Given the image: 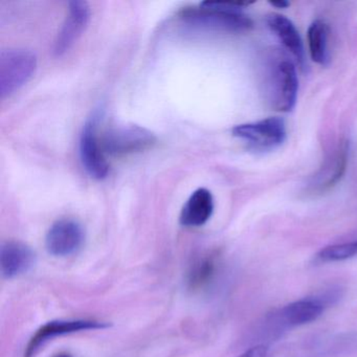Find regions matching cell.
<instances>
[{
  "label": "cell",
  "instance_id": "obj_1",
  "mask_svg": "<svg viewBox=\"0 0 357 357\" xmlns=\"http://www.w3.org/2000/svg\"><path fill=\"white\" fill-rule=\"evenodd\" d=\"M340 296L338 290H327L271 311L260 319L254 329L256 346H267V344L280 340L294 328L317 321L330 306L337 302Z\"/></svg>",
  "mask_w": 357,
  "mask_h": 357
},
{
  "label": "cell",
  "instance_id": "obj_2",
  "mask_svg": "<svg viewBox=\"0 0 357 357\" xmlns=\"http://www.w3.org/2000/svg\"><path fill=\"white\" fill-rule=\"evenodd\" d=\"M254 3L248 1H204L198 7L187 8L181 13L185 24L206 30L227 33H245L254 24L243 12Z\"/></svg>",
  "mask_w": 357,
  "mask_h": 357
},
{
  "label": "cell",
  "instance_id": "obj_3",
  "mask_svg": "<svg viewBox=\"0 0 357 357\" xmlns=\"http://www.w3.org/2000/svg\"><path fill=\"white\" fill-rule=\"evenodd\" d=\"M264 95L269 105L281 112H289L298 99V79L296 64L282 54H271L264 66Z\"/></svg>",
  "mask_w": 357,
  "mask_h": 357
},
{
  "label": "cell",
  "instance_id": "obj_4",
  "mask_svg": "<svg viewBox=\"0 0 357 357\" xmlns=\"http://www.w3.org/2000/svg\"><path fill=\"white\" fill-rule=\"evenodd\" d=\"M38 60L28 50H3L0 53V96L7 99L34 76Z\"/></svg>",
  "mask_w": 357,
  "mask_h": 357
},
{
  "label": "cell",
  "instance_id": "obj_5",
  "mask_svg": "<svg viewBox=\"0 0 357 357\" xmlns=\"http://www.w3.org/2000/svg\"><path fill=\"white\" fill-rule=\"evenodd\" d=\"M101 141L106 154L125 156L153 147L156 137L139 125L124 124L108 128L102 135Z\"/></svg>",
  "mask_w": 357,
  "mask_h": 357
},
{
  "label": "cell",
  "instance_id": "obj_6",
  "mask_svg": "<svg viewBox=\"0 0 357 357\" xmlns=\"http://www.w3.org/2000/svg\"><path fill=\"white\" fill-rule=\"evenodd\" d=\"M100 112H96L85 122L81 132L79 152L81 162L89 176L102 181L109 172V165L99 137Z\"/></svg>",
  "mask_w": 357,
  "mask_h": 357
},
{
  "label": "cell",
  "instance_id": "obj_7",
  "mask_svg": "<svg viewBox=\"0 0 357 357\" xmlns=\"http://www.w3.org/2000/svg\"><path fill=\"white\" fill-rule=\"evenodd\" d=\"M231 133L246 142L252 149L262 152L280 147L287 135L285 122L280 118H267L258 122L237 125Z\"/></svg>",
  "mask_w": 357,
  "mask_h": 357
},
{
  "label": "cell",
  "instance_id": "obj_8",
  "mask_svg": "<svg viewBox=\"0 0 357 357\" xmlns=\"http://www.w3.org/2000/svg\"><path fill=\"white\" fill-rule=\"evenodd\" d=\"M107 321L91 319H55L41 326L26 344L24 357H34L47 342L61 336L89 330L106 329Z\"/></svg>",
  "mask_w": 357,
  "mask_h": 357
},
{
  "label": "cell",
  "instance_id": "obj_9",
  "mask_svg": "<svg viewBox=\"0 0 357 357\" xmlns=\"http://www.w3.org/2000/svg\"><path fill=\"white\" fill-rule=\"evenodd\" d=\"M84 241V229L78 221L60 219L50 227L45 237V248L52 256L68 257L78 252Z\"/></svg>",
  "mask_w": 357,
  "mask_h": 357
},
{
  "label": "cell",
  "instance_id": "obj_10",
  "mask_svg": "<svg viewBox=\"0 0 357 357\" xmlns=\"http://www.w3.org/2000/svg\"><path fill=\"white\" fill-rule=\"evenodd\" d=\"M91 8L86 1L73 0L68 3V14L54 43V54L61 57L79 40L89 26Z\"/></svg>",
  "mask_w": 357,
  "mask_h": 357
},
{
  "label": "cell",
  "instance_id": "obj_11",
  "mask_svg": "<svg viewBox=\"0 0 357 357\" xmlns=\"http://www.w3.org/2000/svg\"><path fill=\"white\" fill-rule=\"evenodd\" d=\"M36 263L34 250L20 241H8L0 248V271L5 279H14L30 271Z\"/></svg>",
  "mask_w": 357,
  "mask_h": 357
},
{
  "label": "cell",
  "instance_id": "obj_12",
  "mask_svg": "<svg viewBox=\"0 0 357 357\" xmlns=\"http://www.w3.org/2000/svg\"><path fill=\"white\" fill-rule=\"evenodd\" d=\"M348 160L349 142H340L331 158L313 177L310 183L311 191L321 193L333 188L346 172Z\"/></svg>",
  "mask_w": 357,
  "mask_h": 357
},
{
  "label": "cell",
  "instance_id": "obj_13",
  "mask_svg": "<svg viewBox=\"0 0 357 357\" xmlns=\"http://www.w3.org/2000/svg\"><path fill=\"white\" fill-rule=\"evenodd\" d=\"M214 213V198L206 188H199L190 196L179 216V222L185 227H199L206 225Z\"/></svg>",
  "mask_w": 357,
  "mask_h": 357
},
{
  "label": "cell",
  "instance_id": "obj_14",
  "mask_svg": "<svg viewBox=\"0 0 357 357\" xmlns=\"http://www.w3.org/2000/svg\"><path fill=\"white\" fill-rule=\"evenodd\" d=\"M267 26L275 33L288 52L296 58L301 68H305V51L298 29L291 20L280 14L267 16Z\"/></svg>",
  "mask_w": 357,
  "mask_h": 357
},
{
  "label": "cell",
  "instance_id": "obj_15",
  "mask_svg": "<svg viewBox=\"0 0 357 357\" xmlns=\"http://www.w3.org/2000/svg\"><path fill=\"white\" fill-rule=\"evenodd\" d=\"M309 53L311 59L319 66H326L329 63V28L323 20H315L310 24L307 33Z\"/></svg>",
  "mask_w": 357,
  "mask_h": 357
},
{
  "label": "cell",
  "instance_id": "obj_16",
  "mask_svg": "<svg viewBox=\"0 0 357 357\" xmlns=\"http://www.w3.org/2000/svg\"><path fill=\"white\" fill-rule=\"evenodd\" d=\"M218 269V260L208 255L196 261L188 275V285L191 289L200 290L212 283Z\"/></svg>",
  "mask_w": 357,
  "mask_h": 357
},
{
  "label": "cell",
  "instance_id": "obj_17",
  "mask_svg": "<svg viewBox=\"0 0 357 357\" xmlns=\"http://www.w3.org/2000/svg\"><path fill=\"white\" fill-rule=\"evenodd\" d=\"M356 256L357 238L350 241L326 246L317 255V260L321 263L342 262Z\"/></svg>",
  "mask_w": 357,
  "mask_h": 357
},
{
  "label": "cell",
  "instance_id": "obj_18",
  "mask_svg": "<svg viewBox=\"0 0 357 357\" xmlns=\"http://www.w3.org/2000/svg\"><path fill=\"white\" fill-rule=\"evenodd\" d=\"M268 353V347L264 344H258V346L252 347L248 351L238 357H267Z\"/></svg>",
  "mask_w": 357,
  "mask_h": 357
},
{
  "label": "cell",
  "instance_id": "obj_19",
  "mask_svg": "<svg viewBox=\"0 0 357 357\" xmlns=\"http://www.w3.org/2000/svg\"><path fill=\"white\" fill-rule=\"evenodd\" d=\"M271 6L278 9H285V8L289 7L290 3L288 1H284V0H279V1H271Z\"/></svg>",
  "mask_w": 357,
  "mask_h": 357
},
{
  "label": "cell",
  "instance_id": "obj_20",
  "mask_svg": "<svg viewBox=\"0 0 357 357\" xmlns=\"http://www.w3.org/2000/svg\"><path fill=\"white\" fill-rule=\"evenodd\" d=\"M54 357H73L72 355L68 353H59V354L55 355Z\"/></svg>",
  "mask_w": 357,
  "mask_h": 357
}]
</instances>
